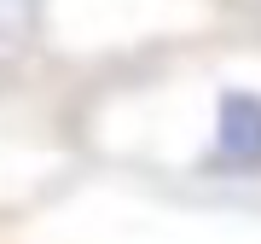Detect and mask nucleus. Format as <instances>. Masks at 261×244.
Instances as JSON below:
<instances>
[{
    "mask_svg": "<svg viewBox=\"0 0 261 244\" xmlns=\"http://www.w3.org/2000/svg\"><path fill=\"white\" fill-rule=\"evenodd\" d=\"M180 169L192 180H261V87H221L209 99V116L197 128V140L186 145Z\"/></svg>",
    "mask_w": 261,
    "mask_h": 244,
    "instance_id": "1",
    "label": "nucleus"
}]
</instances>
